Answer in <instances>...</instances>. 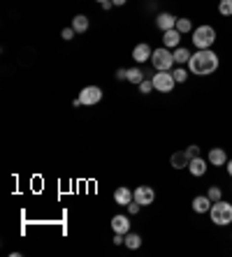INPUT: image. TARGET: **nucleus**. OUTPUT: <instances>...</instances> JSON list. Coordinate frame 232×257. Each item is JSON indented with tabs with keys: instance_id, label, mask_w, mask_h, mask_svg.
I'll return each mask as SVG.
<instances>
[{
	"instance_id": "1",
	"label": "nucleus",
	"mask_w": 232,
	"mask_h": 257,
	"mask_svg": "<svg viewBox=\"0 0 232 257\" xmlns=\"http://www.w3.org/2000/svg\"><path fill=\"white\" fill-rule=\"evenodd\" d=\"M221 65L218 61V53H214L211 49H197V51L191 56V61H188V70H191V74H197V76H209L214 74Z\"/></svg>"
},
{
	"instance_id": "2",
	"label": "nucleus",
	"mask_w": 232,
	"mask_h": 257,
	"mask_svg": "<svg viewBox=\"0 0 232 257\" xmlns=\"http://www.w3.org/2000/svg\"><path fill=\"white\" fill-rule=\"evenodd\" d=\"M209 216H211V222H216L218 227H225L232 222V204L230 202H223V199H218L211 204L209 209Z\"/></svg>"
},
{
	"instance_id": "3",
	"label": "nucleus",
	"mask_w": 232,
	"mask_h": 257,
	"mask_svg": "<svg viewBox=\"0 0 232 257\" xmlns=\"http://www.w3.org/2000/svg\"><path fill=\"white\" fill-rule=\"evenodd\" d=\"M216 42V31L214 26H197L193 31V44L197 49H211Z\"/></svg>"
},
{
	"instance_id": "4",
	"label": "nucleus",
	"mask_w": 232,
	"mask_h": 257,
	"mask_svg": "<svg viewBox=\"0 0 232 257\" xmlns=\"http://www.w3.org/2000/svg\"><path fill=\"white\" fill-rule=\"evenodd\" d=\"M151 65H154L158 72L162 70H172L177 63H174V53L167 49V46H160V49H154V56H151Z\"/></svg>"
},
{
	"instance_id": "5",
	"label": "nucleus",
	"mask_w": 232,
	"mask_h": 257,
	"mask_svg": "<svg viewBox=\"0 0 232 257\" xmlns=\"http://www.w3.org/2000/svg\"><path fill=\"white\" fill-rule=\"evenodd\" d=\"M151 81H154V88L158 93H172L174 91V86H177L174 76H172V70H162V72L154 74L151 76Z\"/></svg>"
},
{
	"instance_id": "6",
	"label": "nucleus",
	"mask_w": 232,
	"mask_h": 257,
	"mask_svg": "<svg viewBox=\"0 0 232 257\" xmlns=\"http://www.w3.org/2000/svg\"><path fill=\"white\" fill-rule=\"evenodd\" d=\"M79 100H81V105L93 107V105H98V102L102 100V91L98 88V86H86L84 91L79 93Z\"/></svg>"
},
{
	"instance_id": "7",
	"label": "nucleus",
	"mask_w": 232,
	"mask_h": 257,
	"mask_svg": "<svg viewBox=\"0 0 232 257\" xmlns=\"http://www.w3.org/2000/svg\"><path fill=\"white\" fill-rule=\"evenodd\" d=\"M132 195H135V202H139L142 206H149V204H154L155 190L151 185H139V188L132 190Z\"/></svg>"
},
{
	"instance_id": "8",
	"label": "nucleus",
	"mask_w": 232,
	"mask_h": 257,
	"mask_svg": "<svg viewBox=\"0 0 232 257\" xmlns=\"http://www.w3.org/2000/svg\"><path fill=\"white\" fill-rule=\"evenodd\" d=\"M151 56H154V49H151L147 42H142V44H137L135 49H132V58H135V63L151 61Z\"/></svg>"
},
{
	"instance_id": "9",
	"label": "nucleus",
	"mask_w": 232,
	"mask_h": 257,
	"mask_svg": "<svg viewBox=\"0 0 232 257\" xmlns=\"http://www.w3.org/2000/svg\"><path fill=\"white\" fill-rule=\"evenodd\" d=\"M207 167H209V160H202L200 155L197 158H191V162H188V172L193 176H204L207 174Z\"/></svg>"
},
{
	"instance_id": "10",
	"label": "nucleus",
	"mask_w": 232,
	"mask_h": 257,
	"mask_svg": "<svg viewBox=\"0 0 232 257\" xmlns=\"http://www.w3.org/2000/svg\"><path fill=\"white\" fill-rule=\"evenodd\" d=\"M132 199H135V195H132V190H128L125 185H121V188L114 190V202L118 206H128Z\"/></svg>"
},
{
	"instance_id": "11",
	"label": "nucleus",
	"mask_w": 232,
	"mask_h": 257,
	"mask_svg": "<svg viewBox=\"0 0 232 257\" xmlns=\"http://www.w3.org/2000/svg\"><path fill=\"white\" fill-rule=\"evenodd\" d=\"M155 26H158L162 33L172 31V28L177 26V16H172L170 12H162V14H158V19H155Z\"/></svg>"
},
{
	"instance_id": "12",
	"label": "nucleus",
	"mask_w": 232,
	"mask_h": 257,
	"mask_svg": "<svg viewBox=\"0 0 232 257\" xmlns=\"http://www.w3.org/2000/svg\"><path fill=\"white\" fill-rule=\"evenodd\" d=\"M112 229H114V234H128L130 232V220L125 216H114L112 218Z\"/></svg>"
},
{
	"instance_id": "13",
	"label": "nucleus",
	"mask_w": 232,
	"mask_h": 257,
	"mask_svg": "<svg viewBox=\"0 0 232 257\" xmlns=\"http://www.w3.org/2000/svg\"><path fill=\"white\" fill-rule=\"evenodd\" d=\"M209 165H214V167H223L225 162H228V155H225V148H209Z\"/></svg>"
},
{
	"instance_id": "14",
	"label": "nucleus",
	"mask_w": 232,
	"mask_h": 257,
	"mask_svg": "<svg viewBox=\"0 0 232 257\" xmlns=\"http://www.w3.org/2000/svg\"><path fill=\"white\" fill-rule=\"evenodd\" d=\"M162 42H165V46H167V49H177L179 42H181V33H179L177 28L165 31V35H162Z\"/></svg>"
},
{
	"instance_id": "15",
	"label": "nucleus",
	"mask_w": 232,
	"mask_h": 257,
	"mask_svg": "<svg viewBox=\"0 0 232 257\" xmlns=\"http://www.w3.org/2000/svg\"><path fill=\"white\" fill-rule=\"evenodd\" d=\"M170 162L174 169H184V167H188V162H191V155L186 151H177V153H172Z\"/></svg>"
},
{
	"instance_id": "16",
	"label": "nucleus",
	"mask_w": 232,
	"mask_h": 257,
	"mask_svg": "<svg viewBox=\"0 0 232 257\" xmlns=\"http://www.w3.org/2000/svg\"><path fill=\"white\" fill-rule=\"evenodd\" d=\"M211 204H214V202H211L207 195H200V197H195L193 199V211L195 213H209Z\"/></svg>"
},
{
	"instance_id": "17",
	"label": "nucleus",
	"mask_w": 232,
	"mask_h": 257,
	"mask_svg": "<svg viewBox=\"0 0 232 257\" xmlns=\"http://www.w3.org/2000/svg\"><path fill=\"white\" fill-rule=\"evenodd\" d=\"M172 53H174V63H177V65H186V63L191 61V56H193V53L188 51V49H184V46H177Z\"/></svg>"
},
{
	"instance_id": "18",
	"label": "nucleus",
	"mask_w": 232,
	"mask_h": 257,
	"mask_svg": "<svg viewBox=\"0 0 232 257\" xmlns=\"http://www.w3.org/2000/svg\"><path fill=\"white\" fill-rule=\"evenodd\" d=\"M72 28H75L77 33H86L88 31V16L77 14L75 19H72Z\"/></svg>"
},
{
	"instance_id": "19",
	"label": "nucleus",
	"mask_w": 232,
	"mask_h": 257,
	"mask_svg": "<svg viewBox=\"0 0 232 257\" xmlns=\"http://www.w3.org/2000/svg\"><path fill=\"white\" fill-rule=\"evenodd\" d=\"M139 246H142V236L135 234V232H128V234H125V248L137 250Z\"/></svg>"
},
{
	"instance_id": "20",
	"label": "nucleus",
	"mask_w": 232,
	"mask_h": 257,
	"mask_svg": "<svg viewBox=\"0 0 232 257\" xmlns=\"http://www.w3.org/2000/svg\"><path fill=\"white\" fill-rule=\"evenodd\" d=\"M174 28H177L181 35H184V33H193V31H195V28H193V21H191V19H186V16L177 19V26H174Z\"/></svg>"
},
{
	"instance_id": "21",
	"label": "nucleus",
	"mask_w": 232,
	"mask_h": 257,
	"mask_svg": "<svg viewBox=\"0 0 232 257\" xmlns=\"http://www.w3.org/2000/svg\"><path fill=\"white\" fill-rule=\"evenodd\" d=\"M144 79H147V76H144V72H142L139 68H130V70H128V81H130V83H137V86H139Z\"/></svg>"
},
{
	"instance_id": "22",
	"label": "nucleus",
	"mask_w": 232,
	"mask_h": 257,
	"mask_svg": "<svg viewBox=\"0 0 232 257\" xmlns=\"http://www.w3.org/2000/svg\"><path fill=\"white\" fill-rule=\"evenodd\" d=\"M188 74H191V70H186L184 65H179V68L172 70V76H174V81L177 83H184L186 79H188Z\"/></svg>"
},
{
	"instance_id": "23",
	"label": "nucleus",
	"mask_w": 232,
	"mask_h": 257,
	"mask_svg": "<svg viewBox=\"0 0 232 257\" xmlns=\"http://www.w3.org/2000/svg\"><path fill=\"white\" fill-rule=\"evenodd\" d=\"M218 12L223 16H232V0H218Z\"/></svg>"
},
{
	"instance_id": "24",
	"label": "nucleus",
	"mask_w": 232,
	"mask_h": 257,
	"mask_svg": "<svg viewBox=\"0 0 232 257\" xmlns=\"http://www.w3.org/2000/svg\"><path fill=\"white\" fill-rule=\"evenodd\" d=\"M207 197L211 199V202H218V199H223V192H221L218 185H211V188L207 190Z\"/></svg>"
},
{
	"instance_id": "25",
	"label": "nucleus",
	"mask_w": 232,
	"mask_h": 257,
	"mask_svg": "<svg viewBox=\"0 0 232 257\" xmlns=\"http://www.w3.org/2000/svg\"><path fill=\"white\" fill-rule=\"evenodd\" d=\"M151 91H155V88H154V81H151V79H144V81L139 83V93H144V95H149Z\"/></svg>"
},
{
	"instance_id": "26",
	"label": "nucleus",
	"mask_w": 232,
	"mask_h": 257,
	"mask_svg": "<svg viewBox=\"0 0 232 257\" xmlns=\"http://www.w3.org/2000/svg\"><path fill=\"white\" fill-rule=\"evenodd\" d=\"M139 209H142V204H139V202H135V199H132L130 204H128V213H130V216H137Z\"/></svg>"
},
{
	"instance_id": "27",
	"label": "nucleus",
	"mask_w": 232,
	"mask_h": 257,
	"mask_svg": "<svg viewBox=\"0 0 232 257\" xmlns=\"http://www.w3.org/2000/svg\"><path fill=\"white\" fill-rule=\"evenodd\" d=\"M75 35H77V31H75V28H63V33H61V37H63V39H68V42H70L72 37H75Z\"/></svg>"
},
{
	"instance_id": "28",
	"label": "nucleus",
	"mask_w": 232,
	"mask_h": 257,
	"mask_svg": "<svg viewBox=\"0 0 232 257\" xmlns=\"http://www.w3.org/2000/svg\"><path fill=\"white\" fill-rule=\"evenodd\" d=\"M186 153H188V155H191V158H197V155H200V146H188V148H186Z\"/></svg>"
},
{
	"instance_id": "29",
	"label": "nucleus",
	"mask_w": 232,
	"mask_h": 257,
	"mask_svg": "<svg viewBox=\"0 0 232 257\" xmlns=\"http://www.w3.org/2000/svg\"><path fill=\"white\" fill-rule=\"evenodd\" d=\"M116 79H128V70H118L116 72Z\"/></svg>"
},
{
	"instance_id": "30",
	"label": "nucleus",
	"mask_w": 232,
	"mask_h": 257,
	"mask_svg": "<svg viewBox=\"0 0 232 257\" xmlns=\"http://www.w3.org/2000/svg\"><path fill=\"white\" fill-rule=\"evenodd\" d=\"M102 5V9H112L114 7V2H112V0H105V2H100Z\"/></svg>"
},
{
	"instance_id": "31",
	"label": "nucleus",
	"mask_w": 232,
	"mask_h": 257,
	"mask_svg": "<svg viewBox=\"0 0 232 257\" xmlns=\"http://www.w3.org/2000/svg\"><path fill=\"white\" fill-rule=\"evenodd\" d=\"M225 167H228V174H230V179H232V160H228V162H225Z\"/></svg>"
},
{
	"instance_id": "32",
	"label": "nucleus",
	"mask_w": 232,
	"mask_h": 257,
	"mask_svg": "<svg viewBox=\"0 0 232 257\" xmlns=\"http://www.w3.org/2000/svg\"><path fill=\"white\" fill-rule=\"evenodd\" d=\"M112 2H114V5H125L128 0H112Z\"/></svg>"
},
{
	"instance_id": "33",
	"label": "nucleus",
	"mask_w": 232,
	"mask_h": 257,
	"mask_svg": "<svg viewBox=\"0 0 232 257\" xmlns=\"http://www.w3.org/2000/svg\"><path fill=\"white\" fill-rule=\"evenodd\" d=\"M100 2H105V0H100Z\"/></svg>"
}]
</instances>
